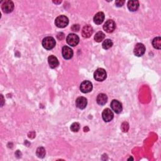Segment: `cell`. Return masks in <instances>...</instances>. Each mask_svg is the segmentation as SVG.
Returning a JSON list of instances; mask_svg holds the SVG:
<instances>
[{
  "label": "cell",
  "mask_w": 161,
  "mask_h": 161,
  "mask_svg": "<svg viewBox=\"0 0 161 161\" xmlns=\"http://www.w3.org/2000/svg\"><path fill=\"white\" fill-rule=\"evenodd\" d=\"M107 101H108V97L105 94L101 93L97 96L96 101L98 104H100L101 106L107 103Z\"/></svg>",
  "instance_id": "cell-16"
},
{
  "label": "cell",
  "mask_w": 161,
  "mask_h": 161,
  "mask_svg": "<svg viewBox=\"0 0 161 161\" xmlns=\"http://www.w3.org/2000/svg\"><path fill=\"white\" fill-rule=\"evenodd\" d=\"M111 108L112 110H113V111H114L115 113L117 114L120 113L123 110L122 103L120 101H118V100H114L111 101Z\"/></svg>",
  "instance_id": "cell-10"
},
{
  "label": "cell",
  "mask_w": 161,
  "mask_h": 161,
  "mask_svg": "<svg viewBox=\"0 0 161 161\" xmlns=\"http://www.w3.org/2000/svg\"><path fill=\"white\" fill-rule=\"evenodd\" d=\"M55 24L59 28H64L69 24V19L64 15H60L55 19Z\"/></svg>",
  "instance_id": "cell-2"
},
{
  "label": "cell",
  "mask_w": 161,
  "mask_h": 161,
  "mask_svg": "<svg viewBox=\"0 0 161 161\" xmlns=\"http://www.w3.org/2000/svg\"><path fill=\"white\" fill-rule=\"evenodd\" d=\"M72 30L74 32H78L79 30V25H74L72 27Z\"/></svg>",
  "instance_id": "cell-24"
},
{
  "label": "cell",
  "mask_w": 161,
  "mask_h": 161,
  "mask_svg": "<svg viewBox=\"0 0 161 161\" xmlns=\"http://www.w3.org/2000/svg\"><path fill=\"white\" fill-rule=\"evenodd\" d=\"M80 129V125L79 123H73L71 126V130L74 132H78Z\"/></svg>",
  "instance_id": "cell-22"
},
{
  "label": "cell",
  "mask_w": 161,
  "mask_h": 161,
  "mask_svg": "<svg viewBox=\"0 0 161 161\" xmlns=\"http://www.w3.org/2000/svg\"><path fill=\"white\" fill-rule=\"evenodd\" d=\"M80 89L83 93H88L91 92L93 89L92 83L89 81H83L81 84Z\"/></svg>",
  "instance_id": "cell-6"
},
{
  "label": "cell",
  "mask_w": 161,
  "mask_h": 161,
  "mask_svg": "<svg viewBox=\"0 0 161 161\" xmlns=\"http://www.w3.org/2000/svg\"><path fill=\"white\" fill-rule=\"evenodd\" d=\"M125 3V1H122V0H118V1L115 2V5L118 7H121Z\"/></svg>",
  "instance_id": "cell-23"
},
{
  "label": "cell",
  "mask_w": 161,
  "mask_h": 161,
  "mask_svg": "<svg viewBox=\"0 0 161 161\" xmlns=\"http://www.w3.org/2000/svg\"><path fill=\"white\" fill-rule=\"evenodd\" d=\"M56 42L52 37H47L42 40V45L47 50H51L55 46Z\"/></svg>",
  "instance_id": "cell-1"
},
{
  "label": "cell",
  "mask_w": 161,
  "mask_h": 161,
  "mask_svg": "<svg viewBox=\"0 0 161 161\" xmlns=\"http://www.w3.org/2000/svg\"><path fill=\"white\" fill-rule=\"evenodd\" d=\"M139 7V2L138 1H129L128 2V8L131 11H135Z\"/></svg>",
  "instance_id": "cell-17"
},
{
  "label": "cell",
  "mask_w": 161,
  "mask_h": 161,
  "mask_svg": "<svg viewBox=\"0 0 161 161\" xmlns=\"http://www.w3.org/2000/svg\"><path fill=\"white\" fill-rule=\"evenodd\" d=\"M2 8L3 11L5 13H11L14 9V3L10 0H6V1H5L3 3Z\"/></svg>",
  "instance_id": "cell-5"
},
{
  "label": "cell",
  "mask_w": 161,
  "mask_h": 161,
  "mask_svg": "<svg viewBox=\"0 0 161 161\" xmlns=\"http://www.w3.org/2000/svg\"><path fill=\"white\" fill-rule=\"evenodd\" d=\"M104 20V14L103 12L97 13L93 18L94 22L96 25L101 24L103 22Z\"/></svg>",
  "instance_id": "cell-15"
},
{
  "label": "cell",
  "mask_w": 161,
  "mask_h": 161,
  "mask_svg": "<svg viewBox=\"0 0 161 161\" xmlns=\"http://www.w3.org/2000/svg\"><path fill=\"white\" fill-rule=\"evenodd\" d=\"M67 43L72 47H75L79 42V38L74 33H71L67 37L66 39Z\"/></svg>",
  "instance_id": "cell-4"
},
{
  "label": "cell",
  "mask_w": 161,
  "mask_h": 161,
  "mask_svg": "<svg viewBox=\"0 0 161 161\" xmlns=\"http://www.w3.org/2000/svg\"><path fill=\"white\" fill-rule=\"evenodd\" d=\"M48 64H49L50 67L52 69L56 68L59 64V62L57 58L54 55L49 56L48 58Z\"/></svg>",
  "instance_id": "cell-14"
},
{
  "label": "cell",
  "mask_w": 161,
  "mask_h": 161,
  "mask_svg": "<svg viewBox=\"0 0 161 161\" xmlns=\"http://www.w3.org/2000/svg\"><path fill=\"white\" fill-rule=\"evenodd\" d=\"M105 37V35L102 32H97L94 36V40L97 42H101V41H103Z\"/></svg>",
  "instance_id": "cell-19"
},
{
  "label": "cell",
  "mask_w": 161,
  "mask_h": 161,
  "mask_svg": "<svg viewBox=\"0 0 161 161\" xmlns=\"http://www.w3.org/2000/svg\"><path fill=\"white\" fill-rule=\"evenodd\" d=\"M134 54L138 57H141L145 52V47L143 44L138 43L136 44L134 51Z\"/></svg>",
  "instance_id": "cell-8"
},
{
  "label": "cell",
  "mask_w": 161,
  "mask_h": 161,
  "mask_svg": "<svg viewBox=\"0 0 161 161\" xmlns=\"http://www.w3.org/2000/svg\"><path fill=\"white\" fill-rule=\"evenodd\" d=\"M114 116L113 111H112L110 109L107 108L104 110L102 113V117L103 120L106 122H109L113 120Z\"/></svg>",
  "instance_id": "cell-9"
},
{
  "label": "cell",
  "mask_w": 161,
  "mask_h": 161,
  "mask_svg": "<svg viewBox=\"0 0 161 161\" xmlns=\"http://www.w3.org/2000/svg\"><path fill=\"white\" fill-rule=\"evenodd\" d=\"M93 33V27L90 25H86L83 27L82 30V36L84 38H89Z\"/></svg>",
  "instance_id": "cell-13"
},
{
  "label": "cell",
  "mask_w": 161,
  "mask_h": 161,
  "mask_svg": "<svg viewBox=\"0 0 161 161\" xmlns=\"http://www.w3.org/2000/svg\"><path fill=\"white\" fill-rule=\"evenodd\" d=\"M116 28V23L113 20H107L106 23L103 25L104 30L107 32V33H111L113 32Z\"/></svg>",
  "instance_id": "cell-7"
},
{
  "label": "cell",
  "mask_w": 161,
  "mask_h": 161,
  "mask_svg": "<svg viewBox=\"0 0 161 161\" xmlns=\"http://www.w3.org/2000/svg\"><path fill=\"white\" fill-rule=\"evenodd\" d=\"M62 54L65 59H70L73 57V51L69 47L64 46L62 48Z\"/></svg>",
  "instance_id": "cell-11"
},
{
  "label": "cell",
  "mask_w": 161,
  "mask_h": 161,
  "mask_svg": "<svg viewBox=\"0 0 161 161\" xmlns=\"http://www.w3.org/2000/svg\"><path fill=\"white\" fill-rule=\"evenodd\" d=\"M94 78L98 81H103L107 78V73L102 68L98 69L94 73Z\"/></svg>",
  "instance_id": "cell-3"
},
{
  "label": "cell",
  "mask_w": 161,
  "mask_h": 161,
  "mask_svg": "<svg viewBox=\"0 0 161 161\" xmlns=\"http://www.w3.org/2000/svg\"><path fill=\"white\" fill-rule=\"evenodd\" d=\"M103 48L104 49H109L110 48H111L113 46V42H112L110 39H107L103 42V43L102 44Z\"/></svg>",
  "instance_id": "cell-21"
},
{
  "label": "cell",
  "mask_w": 161,
  "mask_h": 161,
  "mask_svg": "<svg viewBox=\"0 0 161 161\" xmlns=\"http://www.w3.org/2000/svg\"><path fill=\"white\" fill-rule=\"evenodd\" d=\"M54 3H55V4H59V3H60L62 2L61 1H59V2H53Z\"/></svg>",
  "instance_id": "cell-26"
},
{
  "label": "cell",
  "mask_w": 161,
  "mask_h": 161,
  "mask_svg": "<svg viewBox=\"0 0 161 161\" xmlns=\"http://www.w3.org/2000/svg\"><path fill=\"white\" fill-rule=\"evenodd\" d=\"M87 100L85 97H79L76 101V105L81 110L85 109L87 106Z\"/></svg>",
  "instance_id": "cell-12"
},
{
  "label": "cell",
  "mask_w": 161,
  "mask_h": 161,
  "mask_svg": "<svg viewBox=\"0 0 161 161\" xmlns=\"http://www.w3.org/2000/svg\"><path fill=\"white\" fill-rule=\"evenodd\" d=\"M64 38V34L63 33H59L58 35H57V39L59 40H62Z\"/></svg>",
  "instance_id": "cell-25"
},
{
  "label": "cell",
  "mask_w": 161,
  "mask_h": 161,
  "mask_svg": "<svg viewBox=\"0 0 161 161\" xmlns=\"http://www.w3.org/2000/svg\"><path fill=\"white\" fill-rule=\"evenodd\" d=\"M45 150L42 147H40L37 149L36 154L39 158H44L45 156Z\"/></svg>",
  "instance_id": "cell-20"
},
{
  "label": "cell",
  "mask_w": 161,
  "mask_h": 161,
  "mask_svg": "<svg viewBox=\"0 0 161 161\" xmlns=\"http://www.w3.org/2000/svg\"><path fill=\"white\" fill-rule=\"evenodd\" d=\"M152 45L156 49H160L161 48V39L160 37H157L152 40Z\"/></svg>",
  "instance_id": "cell-18"
}]
</instances>
